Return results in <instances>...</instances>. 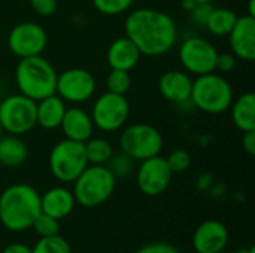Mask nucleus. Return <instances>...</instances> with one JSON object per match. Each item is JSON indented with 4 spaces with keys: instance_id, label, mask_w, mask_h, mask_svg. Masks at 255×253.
Returning a JSON list of instances; mask_svg holds the SVG:
<instances>
[{
    "instance_id": "6ab92c4d",
    "label": "nucleus",
    "mask_w": 255,
    "mask_h": 253,
    "mask_svg": "<svg viewBox=\"0 0 255 253\" xmlns=\"http://www.w3.org/2000/svg\"><path fill=\"white\" fill-rule=\"evenodd\" d=\"M139 60H140V52L127 36L115 39L109 45L106 52V61L109 67L115 70L130 72L137 66Z\"/></svg>"
},
{
    "instance_id": "79ce46f5",
    "label": "nucleus",
    "mask_w": 255,
    "mask_h": 253,
    "mask_svg": "<svg viewBox=\"0 0 255 253\" xmlns=\"http://www.w3.org/2000/svg\"><path fill=\"white\" fill-rule=\"evenodd\" d=\"M220 253H232V252H226V251H223V252H220Z\"/></svg>"
},
{
    "instance_id": "7ed1b4c3",
    "label": "nucleus",
    "mask_w": 255,
    "mask_h": 253,
    "mask_svg": "<svg viewBox=\"0 0 255 253\" xmlns=\"http://www.w3.org/2000/svg\"><path fill=\"white\" fill-rule=\"evenodd\" d=\"M57 72L42 55L19 58L15 67V84L19 94L39 101L55 94Z\"/></svg>"
},
{
    "instance_id": "473e14b6",
    "label": "nucleus",
    "mask_w": 255,
    "mask_h": 253,
    "mask_svg": "<svg viewBox=\"0 0 255 253\" xmlns=\"http://www.w3.org/2000/svg\"><path fill=\"white\" fill-rule=\"evenodd\" d=\"M31 9L40 16H51L55 13L58 1L57 0H30Z\"/></svg>"
},
{
    "instance_id": "ddd939ff",
    "label": "nucleus",
    "mask_w": 255,
    "mask_h": 253,
    "mask_svg": "<svg viewBox=\"0 0 255 253\" xmlns=\"http://www.w3.org/2000/svg\"><path fill=\"white\" fill-rule=\"evenodd\" d=\"M172 170L169 169L166 158L155 155L140 161L136 171V182L142 194L148 197L161 195L172 182Z\"/></svg>"
},
{
    "instance_id": "bb28decb",
    "label": "nucleus",
    "mask_w": 255,
    "mask_h": 253,
    "mask_svg": "<svg viewBox=\"0 0 255 253\" xmlns=\"http://www.w3.org/2000/svg\"><path fill=\"white\" fill-rule=\"evenodd\" d=\"M106 88L109 92L126 95L131 88V76L126 70H115L111 69V73L106 78Z\"/></svg>"
},
{
    "instance_id": "7c9ffc66",
    "label": "nucleus",
    "mask_w": 255,
    "mask_h": 253,
    "mask_svg": "<svg viewBox=\"0 0 255 253\" xmlns=\"http://www.w3.org/2000/svg\"><path fill=\"white\" fill-rule=\"evenodd\" d=\"M212 9H214V6L211 3H196L193 6V9L190 10V18L196 25L205 27Z\"/></svg>"
},
{
    "instance_id": "6e6552de",
    "label": "nucleus",
    "mask_w": 255,
    "mask_h": 253,
    "mask_svg": "<svg viewBox=\"0 0 255 253\" xmlns=\"http://www.w3.org/2000/svg\"><path fill=\"white\" fill-rule=\"evenodd\" d=\"M0 125L7 134H27L36 127V101L19 92L4 97L0 101Z\"/></svg>"
},
{
    "instance_id": "1a4fd4ad",
    "label": "nucleus",
    "mask_w": 255,
    "mask_h": 253,
    "mask_svg": "<svg viewBox=\"0 0 255 253\" xmlns=\"http://www.w3.org/2000/svg\"><path fill=\"white\" fill-rule=\"evenodd\" d=\"M90 115L94 128L103 133H114L126 125L130 115V103L126 95L106 91L96 98Z\"/></svg>"
},
{
    "instance_id": "20e7f679",
    "label": "nucleus",
    "mask_w": 255,
    "mask_h": 253,
    "mask_svg": "<svg viewBox=\"0 0 255 253\" xmlns=\"http://www.w3.org/2000/svg\"><path fill=\"white\" fill-rule=\"evenodd\" d=\"M235 98L230 82L221 73H206L193 79L190 101L208 115H220L230 109Z\"/></svg>"
},
{
    "instance_id": "2eb2a0df",
    "label": "nucleus",
    "mask_w": 255,
    "mask_h": 253,
    "mask_svg": "<svg viewBox=\"0 0 255 253\" xmlns=\"http://www.w3.org/2000/svg\"><path fill=\"white\" fill-rule=\"evenodd\" d=\"M229 245L227 227L215 219L202 222L193 236V248L197 253H220Z\"/></svg>"
},
{
    "instance_id": "4be33fe9",
    "label": "nucleus",
    "mask_w": 255,
    "mask_h": 253,
    "mask_svg": "<svg viewBox=\"0 0 255 253\" xmlns=\"http://www.w3.org/2000/svg\"><path fill=\"white\" fill-rule=\"evenodd\" d=\"M28 157V148L21 136H0V164L4 167H19Z\"/></svg>"
},
{
    "instance_id": "412c9836",
    "label": "nucleus",
    "mask_w": 255,
    "mask_h": 253,
    "mask_svg": "<svg viewBox=\"0 0 255 253\" xmlns=\"http://www.w3.org/2000/svg\"><path fill=\"white\" fill-rule=\"evenodd\" d=\"M232 109V119L238 130L250 131L255 130V94L254 92H244L238 98H233L230 106Z\"/></svg>"
},
{
    "instance_id": "f8f14e48",
    "label": "nucleus",
    "mask_w": 255,
    "mask_h": 253,
    "mask_svg": "<svg viewBox=\"0 0 255 253\" xmlns=\"http://www.w3.org/2000/svg\"><path fill=\"white\" fill-rule=\"evenodd\" d=\"M48 43V34L43 27L33 21L16 24L7 36L9 51L18 58L42 55Z\"/></svg>"
},
{
    "instance_id": "dca6fc26",
    "label": "nucleus",
    "mask_w": 255,
    "mask_h": 253,
    "mask_svg": "<svg viewBox=\"0 0 255 253\" xmlns=\"http://www.w3.org/2000/svg\"><path fill=\"white\" fill-rule=\"evenodd\" d=\"M193 79L185 70H167L158 79L160 94L172 103L182 104L190 101Z\"/></svg>"
},
{
    "instance_id": "2f4dec72",
    "label": "nucleus",
    "mask_w": 255,
    "mask_h": 253,
    "mask_svg": "<svg viewBox=\"0 0 255 253\" xmlns=\"http://www.w3.org/2000/svg\"><path fill=\"white\" fill-rule=\"evenodd\" d=\"M238 64V58L232 54V52H218L217 61H215V70L220 73H230L232 70H235Z\"/></svg>"
},
{
    "instance_id": "cd10ccee",
    "label": "nucleus",
    "mask_w": 255,
    "mask_h": 253,
    "mask_svg": "<svg viewBox=\"0 0 255 253\" xmlns=\"http://www.w3.org/2000/svg\"><path fill=\"white\" fill-rule=\"evenodd\" d=\"M93 6L103 15L108 16H117L124 12H127L134 0H91Z\"/></svg>"
},
{
    "instance_id": "f3484780",
    "label": "nucleus",
    "mask_w": 255,
    "mask_h": 253,
    "mask_svg": "<svg viewBox=\"0 0 255 253\" xmlns=\"http://www.w3.org/2000/svg\"><path fill=\"white\" fill-rule=\"evenodd\" d=\"M60 128L66 139L85 143L94 133V124L91 115L81 107H67L60 124Z\"/></svg>"
},
{
    "instance_id": "423d86ee",
    "label": "nucleus",
    "mask_w": 255,
    "mask_h": 253,
    "mask_svg": "<svg viewBox=\"0 0 255 253\" xmlns=\"http://www.w3.org/2000/svg\"><path fill=\"white\" fill-rule=\"evenodd\" d=\"M49 170L63 183H73L88 166L84 143L64 139L54 145L49 152Z\"/></svg>"
},
{
    "instance_id": "5701e85b",
    "label": "nucleus",
    "mask_w": 255,
    "mask_h": 253,
    "mask_svg": "<svg viewBox=\"0 0 255 253\" xmlns=\"http://www.w3.org/2000/svg\"><path fill=\"white\" fill-rule=\"evenodd\" d=\"M236 19H238V15L235 10L227 9V7H214L206 21L205 28L214 36L224 37V36H229L233 25L236 24Z\"/></svg>"
},
{
    "instance_id": "aec40b11",
    "label": "nucleus",
    "mask_w": 255,
    "mask_h": 253,
    "mask_svg": "<svg viewBox=\"0 0 255 253\" xmlns=\"http://www.w3.org/2000/svg\"><path fill=\"white\" fill-rule=\"evenodd\" d=\"M66 109V101L57 94L36 101V125L43 130L60 128Z\"/></svg>"
},
{
    "instance_id": "393cba45",
    "label": "nucleus",
    "mask_w": 255,
    "mask_h": 253,
    "mask_svg": "<svg viewBox=\"0 0 255 253\" xmlns=\"http://www.w3.org/2000/svg\"><path fill=\"white\" fill-rule=\"evenodd\" d=\"M134 163L136 161L131 157H128L126 152L120 151L117 154L114 152L105 166L112 173V176L115 179H123V177H128L134 171Z\"/></svg>"
},
{
    "instance_id": "72a5a7b5",
    "label": "nucleus",
    "mask_w": 255,
    "mask_h": 253,
    "mask_svg": "<svg viewBox=\"0 0 255 253\" xmlns=\"http://www.w3.org/2000/svg\"><path fill=\"white\" fill-rule=\"evenodd\" d=\"M134 253H181L178 248H175L170 243L164 242H155V243H148L139 248Z\"/></svg>"
},
{
    "instance_id": "f257e3e1",
    "label": "nucleus",
    "mask_w": 255,
    "mask_h": 253,
    "mask_svg": "<svg viewBox=\"0 0 255 253\" xmlns=\"http://www.w3.org/2000/svg\"><path fill=\"white\" fill-rule=\"evenodd\" d=\"M124 30L140 55L146 57L167 54L178 39L175 19L169 13L152 7H139L130 12L126 18Z\"/></svg>"
},
{
    "instance_id": "b1692460",
    "label": "nucleus",
    "mask_w": 255,
    "mask_h": 253,
    "mask_svg": "<svg viewBox=\"0 0 255 253\" xmlns=\"http://www.w3.org/2000/svg\"><path fill=\"white\" fill-rule=\"evenodd\" d=\"M84 148L88 164L94 166H105L114 154L111 142L103 137H90L84 143Z\"/></svg>"
},
{
    "instance_id": "4468645a",
    "label": "nucleus",
    "mask_w": 255,
    "mask_h": 253,
    "mask_svg": "<svg viewBox=\"0 0 255 253\" xmlns=\"http://www.w3.org/2000/svg\"><path fill=\"white\" fill-rule=\"evenodd\" d=\"M232 54L242 61L251 63L255 60V16H238L236 24L229 33Z\"/></svg>"
},
{
    "instance_id": "9d476101",
    "label": "nucleus",
    "mask_w": 255,
    "mask_h": 253,
    "mask_svg": "<svg viewBox=\"0 0 255 253\" xmlns=\"http://www.w3.org/2000/svg\"><path fill=\"white\" fill-rule=\"evenodd\" d=\"M178 57L181 66L187 73L200 76L215 72L218 49L212 42H209L205 37L190 36L181 43Z\"/></svg>"
},
{
    "instance_id": "c756f323",
    "label": "nucleus",
    "mask_w": 255,
    "mask_h": 253,
    "mask_svg": "<svg viewBox=\"0 0 255 253\" xmlns=\"http://www.w3.org/2000/svg\"><path fill=\"white\" fill-rule=\"evenodd\" d=\"M166 163L172 173H184L191 167V155L185 149H175L166 157Z\"/></svg>"
},
{
    "instance_id": "4c0bfd02",
    "label": "nucleus",
    "mask_w": 255,
    "mask_h": 253,
    "mask_svg": "<svg viewBox=\"0 0 255 253\" xmlns=\"http://www.w3.org/2000/svg\"><path fill=\"white\" fill-rule=\"evenodd\" d=\"M254 3H255V0H250V12H248V15H251V16H255Z\"/></svg>"
},
{
    "instance_id": "39448f33",
    "label": "nucleus",
    "mask_w": 255,
    "mask_h": 253,
    "mask_svg": "<svg viewBox=\"0 0 255 253\" xmlns=\"http://www.w3.org/2000/svg\"><path fill=\"white\" fill-rule=\"evenodd\" d=\"M117 179L106 166L88 164L73 182L75 201L84 207H97L106 203L115 191Z\"/></svg>"
},
{
    "instance_id": "c9c22d12",
    "label": "nucleus",
    "mask_w": 255,
    "mask_h": 253,
    "mask_svg": "<svg viewBox=\"0 0 255 253\" xmlns=\"http://www.w3.org/2000/svg\"><path fill=\"white\" fill-rule=\"evenodd\" d=\"M1 253H31V249L25 246L24 243H12L6 246Z\"/></svg>"
},
{
    "instance_id": "c85d7f7f",
    "label": "nucleus",
    "mask_w": 255,
    "mask_h": 253,
    "mask_svg": "<svg viewBox=\"0 0 255 253\" xmlns=\"http://www.w3.org/2000/svg\"><path fill=\"white\" fill-rule=\"evenodd\" d=\"M31 228L39 237H52L60 233V222L55 218L40 212L31 224Z\"/></svg>"
},
{
    "instance_id": "e433bc0d",
    "label": "nucleus",
    "mask_w": 255,
    "mask_h": 253,
    "mask_svg": "<svg viewBox=\"0 0 255 253\" xmlns=\"http://www.w3.org/2000/svg\"><path fill=\"white\" fill-rule=\"evenodd\" d=\"M196 4V1L194 0H182V7L185 9V10H191L193 9V6Z\"/></svg>"
},
{
    "instance_id": "f704fd0d",
    "label": "nucleus",
    "mask_w": 255,
    "mask_h": 253,
    "mask_svg": "<svg viewBox=\"0 0 255 253\" xmlns=\"http://www.w3.org/2000/svg\"><path fill=\"white\" fill-rule=\"evenodd\" d=\"M242 148L248 155H255V130L244 131L242 134Z\"/></svg>"
},
{
    "instance_id": "f03ea898",
    "label": "nucleus",
    "mask_w": 255,
    "mask_h": 253,
    "mask_svg": "<svg viewBox=\"0 0 255 253\" xmlns=\"http://www.w3.org/2000/svg\"><path fill=\"white\" fill-rule=\"evenodd\" d=\"M40 213V194L27 183H15L0 194V224L9 231H25Z\"/></svg>"
},
{
    "instance_id": "a211bd4d",
    "label": "nucleus",
    "mask_w": 255,
    "mask_h": 253,
    "mask_svg": "<svg viewBox=\"0 0 255 253\" xmlns=\"http://www.w3.org/2000/svg\"><path fill=\"white\" fill-rule=\"evenodd\" d=\"M75 204L73 192L63 186L51 188L40 195V212L55 218L57 221L67 218L73 212Z\"/></svg>"
},
{
    "instance_id": "a19ab883",
    "label": "nucleus",
    "mask_w": 255,
    "mask_h": 253,
    "mask_svg": "<svg viewBox=\"0 0 255 253\" xmlns=\"http://www.w3.org/2000/svg\"><path fill=\"white\" fill-rule=\"evenodd\" d=\"M1 133H3V130H1V125H0V136H1Z\"/></svg>"
},
{
    "instance_id": "0eeeda50",
    "label": "nucleus",
    "mask_w": 255,
    "mask_h": 253,
    "mask_svg": "<svg viewBox=\"0 0 255 253\" xmlns=\"http://www.w3.org/2000/svg\"><path fill=\"white\" fill-rule=\"evenodd\" d=\"M164 140L158 128L149 124H133L123 130L120 136V148L134 161H143L160 155Z\"/></svg>"
},
{
    "instance_id": "ea45409f",
    "label": "nucleus",
    "mask_w": 255,
    "mask_h": 253,
    "mask_svg": "<svg viewBox=\"0 0 255 253\" xmlns=\"http://www.w3.org/2000/svg\"><path fill=\"white\" fill-rule=\"evenodd\" d=\"M196 3H211L212 0H194Z\"/></svg>"
},
{
    "instance_id": "a878e982",
    "label": "nucleus",
    "mask_w": 255,
    "mask_h": 253,
    "mask_svg": "<svg viewBox=\"0 0 255 253\" xmlns=\"http://www.w3.org/2000/svg\"><path fill=\"white\" fill-rule=\"evenodd\" d=\"M31 253H72V248L60 234L52 237H40L33 246Z\"/></svg>"
},
{
    "instance_id": "58836bf2",
    "label": "nucleus",
    "mask_w": 255,
    "mask_h": 253,
    "mask_svg": "<svg viewBox=\"0 0 255 253\" xmlns=\"http://www.w3.org/2000/svg\"><path fill=\"white\" fill-rule=\"evenodd\" d=\"M236 253H255V248H250V249H242V251H239V252Z\"/></svg>"
},
{
    "instance_id": "9b49d317",
    "label": "nucleus",
    "mask_w": 255,
    "mask_h": 253,
    "mask_svg": "<svg viewBox=\"0 0 255 253\" xmlns=\"http://www.w3.org/2000/svg\"><path fill=\"white\" fill-rule=\"evenodd\" d=\"M96 78L87 69L73 67L57 75L55 94L64 101L73 104L85 103L96 94Z\"/></svg>"
}]
</instances>
